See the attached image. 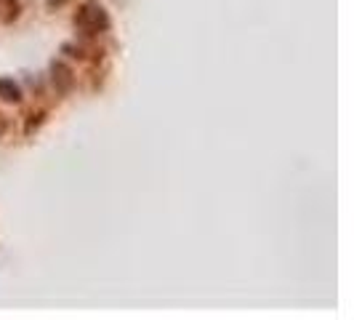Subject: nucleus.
Returning a JSON list of instances; mask_svg holds the SVG:
<instances>
[{"mask_svg":"<svg viewBox=\"0 0 354 320\" xmlns=\"http://www.w3.org/2000/svg\"><path fill=\"white\" fill-rule=\"evenodd\" d=\"M0 99L3 102H11V105H19L21 102V91L14 80H8V78H0Z\"/></svg>","mask_w":354,"mask_h":320,"instance_id":"obj_3","label":"nucleus"},{"mask_svg":"<svg viewBox=\"0 0 354 320\" xmlns=\"http://www.w3.org/2000/svg\"><path fill=\"white\" fill-rule=\"evenodd\" d=\"M3 128H6V121H3V115H0V134H3Z\"/></svg>","mask_w":354,"mask_h":320,"instance_id":"obj_4","label":"nucleus"},{"mask_svg":"<svg viewBox=\"0 0 354 320\" xmlns=\"http://www.w3.org/2000/svg\"><path fill=\"white\" fill-rule=\"evenodd\" d=\"M75 27L86 35H99L109 27V17L102 6L96 3H88V6H80L77 14H75Z\"/></svg>","mask_w":354,"mask_h":320,"instance_id":"obj_1","label":"nucleus"},{"mask_svg":"<svg viewBox=\"0 0 354 320\" xmlns=\"http://www.w3.org/2000/svg\"><path fill=\"white\" fill-rule=\"evenodd\" d=\"M51 78H53V86L59 94H70L72 91V83H75V78H72V70L64 64V62H53L51 67Z\"/></svg>","mask_w":354,"mask_h":320,"instance_id":"obj_2","label":"nucleus"}]
</instances>
